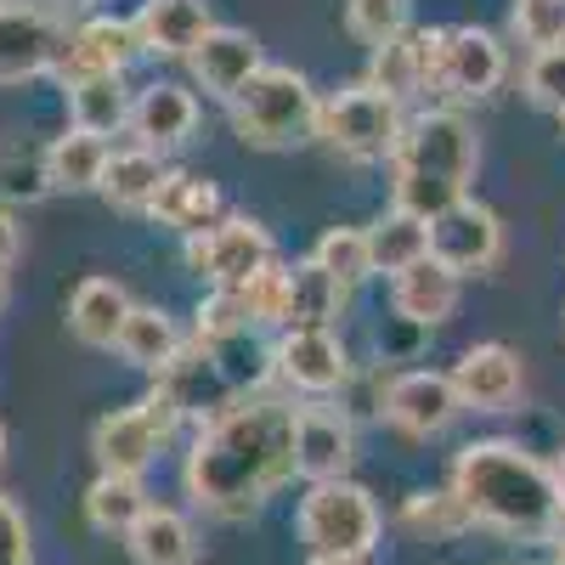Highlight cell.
<instances>
[{"label":"cell","mask_w":565,"mask_h":565,"mask_svg":"<svg viewBox=\"0 0 565 565\" xmlns=\"http://www.w3.org/2000/svg\"><path fill=\"white\" fill-rule=\"evenodd\" d=\"M295 476V402L244 396L193 436L181 487L215 521H249Z\"/></svg>","instance_id":"obj_1"},{"label":"cell","mask_w":565,"mask_h":565,"mask_svg":"<svg viewBox=\"0 0 565 565\" xmlns=\"http://www.w3.org/2000/svg\"><path fill=\"white\" fill-rule=\"evenodd\" d=\"M447 487L476 514V526L503 532L514 543H543L554 509H559L554 469L537 452H526L521 441H503V436L458 447Z\"/></svg>","instance_id":"obj_2"},{"label":"cell","mask_w":565,"mask_h":565,"mask_svg":"<svg viewBox=\"0 0 565 565\" xmlns=\"http://www.w3.org/2000/svg\"><path fill=\"white\" fill-rule=\"evenodd\" d=\"M481 170V141L458 108H424L407 119L391 153V210L436 221L441 210L463 204Z\"/></svg>","instance_id":"obj_3"},{"label":"cell","mask_w":565,"mask_h":565,"mask_svg":"<svg viewBox=\"0 0 565 565\" xmlns=\"http://www.w3.org/2000/svg\"><path fill=\"white\" fill-rule=\"evenodd\" d=\"M317 108L322 97L311 90V79L289 63H266L232 103V130L244 148L260 153H289L300 141H317Z\"/></svg>","instance_id":"obj_4"},{"label":"cell","mask_w":565,"mask_h":565,"mask_svg":"<svg viewBox=\"0 0 565 565\" xmlns=\"http://www.w3.org/2000/svg\"><path fill=\"white\" fill-rule=\"evenodd\" d=\"M424 57H430V85L424 97H441V108L481 103L509 79V52L503 40L463 23V29H424Z\"/></svg>","instance_id":"obj_5"},{"label":"cell","mask_w":565,"mask_h":565,"mask_svg":"<svg viewBox=\"0 0 565 565\" xmlns=\"http://www.w3.org/2000/svg\"><path fill=\"white\" fill-rule=\"evenodd\" d=\"M402 130H407L402 103H391L385 90H373L367 79L322 97V108H317V141L328 153L351 159V164H380V159L391 164Z\"/></svg>","instance_id":"obj_6"},{"label":"cell","mask_w":565,"mask_h":565,"mask_svg":"<svg viewBox=\"0 0 565 565\" xmlns=\"http://www.w3.org/2000/svg\"><path fill=\"white\" fill-rule=\"evenodd\" d=\"M380 503H373L367 487L356 481H322V487H306L300 509H295V537L317 554H367L380 548Z\"/></svg>","instance_id":"obj_7"},{"label":"cell","mask_w":565,"mask_h":565,"mask_svg":"<svg viewBox=\"0 0 565 565\" xmlns=\"http://www.w3.org/2000/svg\"><path fill=\"white\" fill-rule=\"evenodd\" d=\"M181 260H186L193 277H204L210 289H244L255 271L277 266V244H271V232L255 215H226L221 226L186 238Z\"/></svg>","instance_id":"obj_8"},{"label":"cell","mask_w":565,"mask_h":565,"mask_svg":"<svg viewBox=\"0 0 565 565\" xmlns=\"http://www.w3.org/2000/svg\"><path fill=\"white\" fill-rule=\"evenodd\" d=\"M153 391H164V396L181 407V418H193L199 430L244 402L238 373H232V367L221 362V351L204 345V340H186V345L153 373Z\"/></svg>","instance_id":"obj_9"},{"label":"cell","mask_w":565,"mask_h":565,"mask_svg":"<svg viewBox=\"0 0 565 565\" xmlns=\"http://www.w3.org/2000/svg\"><path fill=\"white\" fill-rule=\"evenodd\" d=\"M271 373L295 396L328 402L351 385V351L334 328H282V340L271 345Z\"/></svg>","instance_id":"obj_10"},{"label":"cell","mask_w":565,"mask_h":565,"mask_svg":"<svg viewBox=\"0 0 565 565\" xmlns=\"http://www.w3.org/2000/svg\"><path fill=\"white\" fill-rule=\"evenodd\" d=\"M430 260L447 266L458 282L463 277H487L498 260H503V221L492 204H481L476 193H469L463 204L441 210L430 221Z\"/></svg>","instance_id":"obj_11"},{"label":"cell","mask_w":565,"mask_h":565,"mask_svg":"<svg viewBox=\"0 0 565 565\" xmlns=\"http://www.w3.org/2000/svg\"><path fill=\"white\" fill-rule=\"evenodd\" d=\"M356 463V424L340 402H300L295 407V476L322 481H351Z\"/></svg>","instance_id":"obj_12"},{"label":"cell","mask_w":565,"mask_h":565,"mask_svg":"<svg viewBox=\"0 0 565 565\" xmlns=\"http://www.w3.org/2000/svg\"><path fill=\"white\" fill-rule=\"evenodd\" d=\"M458 391L441 367H407V373H391L385 380V407L380 418L391 424V430H402L407 441H430L441 430H452L458 418Z\"/></svg>","instance_id":"obj_13"},{"label":"cell","mask_w":565,"mask_h":565,"mask_svg":"<svg viewBox=\"0 0 565 565\" xmlns=\"http://www.w3.org/2000/svg\"><path fill=\"white\" fill-rule=\"evenodd\" d=\"M447 380H452L463 413H509L514 402H521V391H526V362L503 340H481V345H469L452 362Z\"/></svg>","instance_id":"obj_14"},{"label":"cell","mask_w":565,"mask_h":565,"mask_svg":"<svg viewBox=\"0 0 565 565\" xmlns=\"http://www.w3.org/2000/svg\"><path fill=\"white\" fill-rule=\"evenodd\" d=\"M63 23L40 7H0V85L57 74Z\"/></svg>","instance_id":"obj_15"},{"label":"cell","mask_w":565,"mask_h":565,"mask_svg":"<svg viewBox=\"0 0 565 565\" xmlns=\"http://www.w3.org/2000/svg\"><path fill=\"white\" fill-rule=\"evenodd\" d=\"M186 68H193L199 90L215 103H238V90L266 68V52H260V40L249 29H232V23H215L204 40H199V52L186 57Z\"/></svg>","instance_id":"obj_16"},{"label":"cell","mask_w":565,"mask_h":565,"mask_svg":"<svg viewBox=\"0 0 565 565\" xmlns=\"http://www.w3.org/2000/svg\"><path fill=\"white\" fill-rule=\"evenodd\" d=\"M141 57L136 45V29L130 18H114V12H90L79 18L68 34H63V57H57V79H85V74H125L130 63Z\"/></svg>","instance_id":"obj_17"},{"label":"cell","mask_w":565,"mask_h":565,"mask_svg":"<svg viewBox=\"0 0 565 565\" xmlns=\"http://www.w3.org/2000/svg\"><path fill=\"white\" fill-rule=\"evenodd\" d=\"M136 45H141V57H193L199 52V40L215 29L210 18V0H141L136 18Z\"/></svg>","instance_id":"obj_18"},{"label":"cell","mask_w":565,"mask_h":565,"mask_svg":"<svg viewBox=\"0 0 565 565\" xmlns=\"http://www.w3.org/2000/svg\"><path fill=\"white\" fill-rule=\"evenodd\" d=\"M130 130H136V148H153L170 153L181 141H193L199 130V97L175 79H153L136 90V108H130Z\"/></svg>","instance_id":"obj_19"},{"label":"cell","mask_w":565,"mask_h":565,"mask_svg":"<svg viewBox=\"0 0 565 565\" xmlns=\"http://www.w3.org/2000/svg\"><path fill=\"white\" fill-rule=\"evenodd\" d=\"M90 452H97V469L103 476H148V463L164 452V441L153 436V424L141 418V407H114L97 418L90 430Z\"/></svg>","instance_id":"obj_20"},{"label":"cell","mask_w":565,"mask_h":565,"mask_svg":"<svg viewBox=\"0 0 565 565\" xmlns=\"http://www.w3.org/2000/svg\"><path fill=\"white\" fill-rule=\"evenodd\" d=\"M148 215H153V226H170V232H181V238H199V232L226 221V199H221V186L210 175L170 170Z\"/></svg>","instance_id":"obj_21"},{"label":"cell","mask_w":565,"mask_h":565,"mask_svg":"<svg viewBox=\"0 0 565 565\" xmlns=\"http://www.w3.org/2000/svg\"><path fill=\"white\" fill-rule=\"evenodd\" d=\"M130 311H136V300L119 277H85L68 295V334L90 351H114Z\"/></svg>","instance_id":"obj_22"},{"label":"cell","mask_w":565,"mask_h":565,"mask_svg":"<svg viewBox=\"0 0 565 565\" xmlns=\"http://www.w3.org/2000/svg\"><path fill=\"white\" fill-rule=\"evenodd\" d=\"M458 295H463V282L447 266H436V260H418L413 271L391 277V311L407 328H441V322H452Z\"/></svg>","instance_id":"obj_23"},{"label":"cell","mask_w":565,"mask_h":565,"mask_svg":"<svg viewBox=\"0 0 565 565\" xmlns=\"http://www.w3.org/2000/svg\"><path fill=\"white\" fill-rule=\"evenodd\" d=\"M63 97H68V125L85 130V136L108 141V136L130 130V108H136V97H130L125 74H85V79H68V85H63Z\"/></svg>","instance_id":"obj_24"},{"label":"cell","mask_w":565,"mask_h":565,"mask_svg":"<svg viewBox=\"0 0 565 565\" xmlns=\"http://www.w3.org/2000/svg\"><path fill=\"white\" fill-rule=\"evenodd\" d=\"M125 548L136 565H199V532L170 503H148V514L125 532Z\"/></svg>","instance_id":"obj_25"},{"label":"cell","mask_w":565,"mask_h":565,"mask_svg":"<svg viewBox=\"0 0 565 565\" xmlns=\"http://www.w3.org/2000/svg\"><path fill=\"white\" fill-rule=\"evenodd\" d=\"M345 282L334 271H322L311 255L289 266L282 282V328H334V317L345 311Z\"/></svg>","instance_id":"obj_26"},{"label":"cell","mask_w":565,"mask_h":565,"mask_svg":"<svg viewBox=\"0 0 565 565\" xmlns=\"http://www.w3.org/2000/svg\"><path fill=\"white\" fill-rule=\"evenodd\" d=\"M164 175H170L164 153H153V148H114L97 193L114 210H125V215H148L153 199H159V186H164Z\"/></svg>","instance_id":"obj_27"},{"label":"cell","mask_w":565,"mask_h":565,"mask_svg":"<svg viewBox=\"0 0 565 565\" xmlns=\"http://www.w3.org/2000/svg\"><path fill=\"white\" fill-rule=\"evenodd\" d=\"M367 232V260H373V277H402L413 271L418 260H430V221H418L407 210H385Z\"/></svg>","instance_id":"obj_28"},{"label":"cell","mask_w":565,"mask_h":565,"mask_svg":"<svg viewBox=\"0 0 565 565\" xmlns=\"http://www.w3.org/2000/svg\"><path fill=\"white\" fill-rule=\"evenodd\" d=\"M367 85L385 90L391 103H413L424 97V85H430V57H424V29H407L402 40L380 45L367 63Z\"/></svg>","instance_id":"obj_29"},{"label":"cell","mask_w":565,"mask_h":565,"mask_svg":"<svg viewBox=\"0 0 565 565\" xmlns=\"http://www.w3.org/2000/svg\"><path fill=\"white\" fill-rule=\"evenodd\" d=\"M108 141L68 130L57 141H45V175H52V193H97L103 170H108Z\"/></svg>","instance_id":"obj_30"},{"label":"cell","mask_w":565,"mask_h":565,"mask_svg":"<svg viewBox=\"0 0 565 565\" xmlns=\"http://www.w3.org/2000/svg\"><path fill=\"white\" fill-rule=\"evenodd\" d=\"M186 340H181V328H175V317L164 311V306H136L130 317H125V328H119V356L130 362V367H141V373H159L175 351H181Z\"/></svg>","instance_id":"obj_31"},{"label":"cell","mask_w":565,"mask_h":565,"mask_svg":"<svg viewBox=\"0 0 565 565\" xmlns=\"http://www.w3.org/2000/svg\"><path fill=\"white\" fill-rule=\"evenodd\" d=\"M0 199H7V204H40V199H52L45 141H34L23 130H0Z\"/></svg>","instance_id":"obj_32"},{"label":"cell","mask_w":565,"mask_h":565,"mask_svg":"<svg viewBox=\"0 0 565 565\" xmlns=\"http://www.w3.org/2000/svg\"><path fill=\"white\" fill-rule=\"evenodd\" d=\"M402 526H407L413 537L452 543V537H463L469 526H476V514L463 509V498H458L452 487H418V492H407V503H402Z\"/></svg>","instance_id":"obj_33"},{"label":"cell","mask_w":565,"mask_h":565,"mask_svg":"<svg viewBox=\"0 0 565 565\" xmlns=\"http://www.w3.org/2000/svg\"><path fill=\"white\" fill-rule=\"evenodd\" d=\"M141 514H148V492H141V481L136 476H97L85 487V521L97 526V532H130Z\"/></svg>","instance_id":"obj_34"},{"label":"cell","mask_w":565,"mask_h":565,"mask_svg":"<svg viewBox=\"0 0 565 565\" xmlns=\"http://www.w3.org/2000/svg\"><path fill=\"white\" fill-rule=\"evenodd\" d=\"M311 260L322 266V271H334L345 289H356V282H367L373 277V260H367V232L362 226H328L322 238H317V249H311Z\"/></svg>","instance_id":"obj_35"},{"label":"cell","mask_w":565,"mask_h":565,"mask_svg":"<svg viewBox=\"0 0 565 565\" xmlns=\"http://www.w3.org/2000/svg\"><path fill=\"white\" fill-rule=\"evenodd\" d=\"M509 29L532 57L565 45V0H509Z\"/></svg>","instance_id":"obj_36"},{"label":"cell","mask_w":565,"mask_h":565,"mask_svg":"<svg viewBox=\"0 0 565 565\" xmlns=\"http://www.w3.org/2000/svg\"><path fill=\"white\" fill-rule=\"evenodd\" d=\"M345 29L367 52H380V45H391L413 29V18H407V0H345Z\"/></svg>","instance_id":"obj_37"},{"label":"cell","mask_w":565,"mask_h":565,"mask_svg":"<svg viewBox=\"0 0 565 565\" xmlns=\"http://www.w3.org/2000/svg\"><path fill=\"white\" fill-rule=\"evenodd\" d=\"M249 328L255 322H249L238 289H210L193 311V340H204V345H232V340H244Z\"/></svg>","instance_id":"obj_38"},{"label":"cell","mask_w":565,"mask_h":565,"mask_svg":"<svg viewBox=\"0 0 565 565\" xmlns=\"http://www.w3.org/2000/svg\"><path fill=\"white\" fill-rule=\"evenodd\" d=\"M282 282H289V266H266V271H255L244 289H238V300H244V311H249V322L255 328H282Z\"/></svg>","instance_id":"obj_39"},{"label":"cell","mask_w":565,"mask_h":565,"mask_svg":"<svg viewBox=\"0 0 565 565\" xmlns=\"http://www.w3.org/2000/svg\"><path fill=\"white\" fill-rule=\"evenodd\" d=\"M526 97H532L537 108H548V114L565 108V45L526 63Z\"/></svg>","instance_id":"obj_40"},{"label":"cell","mask_w":565,"mask_h":565,"mask_svg":"<svg viewBox=\"0 0 565 565\" xmlns=\"http://www.w3.org/2000/svg\"><path fill=\"white\" fill-rule=\"evenodd\" d=\"M0 565H29V521L7 492H0Z\"/></svg>","instance_id":"obj_41"},{"label":"cell","mask_w":565,"mask_h":565,"mask_svg":"<svg viewBox=\"0 0 565 565\" xmlns=\"http://www.w3.org/2000/svg\"><path fill=\"white\" fill-rule=\"evenodd\" d=\"M136 407H141V418L153 424V436H159L164 447L175 441V430H181V424H186V418H181V407H175V402H170L164 391H148V396H141Z\"/></svg>","instance_id":"obj_42"},{"label":"cell","mask_w":565,"mask_h":565,"mask_svg":"<svg viewBox=\"0 0 565 565\" xmlns=\"http://www.w3.org/2000/svg\"><path fill=\"white\" fill-rule=\"evenodd\" d=\"M18 255H23V226H18V215L7 204H0V271H7Z\"/></svg>","instance_id":"obj_43"},{"label":"cell","mask_w":565,"mask_h":565,"mask_svg":"<svg viewBox=\"0 0 565 565\" xmlns=\"http://www.w3.org/2000/svg\"><path fill=\"white\" fill-rule=\"evenodd\" d=\"M543 543H548V548H554V554L565 559V503L554 509V521H548V537H543Z\"/></svg>","instance_id":"obj_44"},{"label":"cell","mask_w":565,"mask_h":565,"mask_svg":"<svg viewBox=\"0 0 565 565\" xmlns=\"http://www.w3.org/2000/svg\"><path fill=\"white\" fill-rule=\"evenodd\" d=\"M311 565H373L367 554H317Z\"/></svg>","instance_id":"obj_45"},{"label":"cell","mask_w":565,"mask_h":565,"mask_svg":"<svg viewBox=\"0 0 565 565\" xmlns=\"http://www.w3.org/2000/svg\"><path fill=\"white\" fill-rule=\"evenodd\" d=\"M548 469H554V492H559V503H565V447H559V458H554Z\"/></svg>","instance_id":"obj_46"},{"label":"cell","mask_w":565,"mask_h":565,"mask_svg":"<svg viewBox=\"0 0 565 565\" xmlns=\"http://www.w3.org/2000/svg\"><path fill=\"white\" fill-rule=\"evenodd\" d=\"M7 300H12V282H7V271H0V311H7Z\"/></svg>","instance_id":"obj_47"},{"label":"cell","mask_w":565,"mask_h":565,"mask_svg":"<svg viewBox=\"0 0 565 565\" xmlns=\"http://www.w3.org/2000/svg\"><path fill=\"white\" fill-rule=\"evenodd\" d=\"M63 7H74V12H90V7H97V0H63Z\"/></svg>","instance_id":"obj_48"},{"label":"cell","mask_w":565,"mask_h":565,"mask_svg":"<svg viewBox=\"0 0 565 565\" xmlns=\"http://www.w3.org/2000/svg\"><path fill=\"white\" fill-rule=\"evenodd\" d=\"M0 458H7V424H0Z\"/></svg>","instance_id":"obj_49"},{"label":"cell","mask_w":565,"mask_h":565,"mask_svg":"<svg viewBox=\"0 0 565 565\" xmlns=\"http://www.w3.org/2000/svg\"><path fill=\"white\" fill-rule=\"evenodd\" d=\"M0 7H29V0H0Z\"/></svg>","instance_id":"obj_50"},{"label":"cell","mask_w":565,"mask_h":565,"mask_svg":"<svg viewBox=\"0 0 565 565\" xmlns=\"http://www.w3.org/2000/svg\"><path fill=\"white\" fill-rule=\"evenodd\" d=\"M554 119H559V130H565V108H559V114H554Z\"/></svg>","instance_id":"obj_51"},{"label":"cell","mask_w":565,"mask_h":565,"mask_svg":"<svg viewBox=\"0 0 565 565\" xmlns=\"http://www.w3.org/2000/svg\"><path fill=\"white\" fill-rule=\"evenodd\" d=\"M554 565H565V559H554Z\"/></svg>","instance_id":"obj_52"}]
</instances>
